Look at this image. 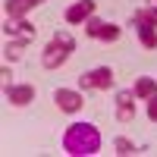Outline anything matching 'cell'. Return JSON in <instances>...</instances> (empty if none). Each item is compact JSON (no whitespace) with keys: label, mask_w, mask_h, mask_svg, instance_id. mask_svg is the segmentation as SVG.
Segmentation results:
<instances>
[{"label":"cell","mask_w":157,"mask_h":157,"mask_svg":"<svg viewBox=\"0 0 157 157\" xmlns=\"http://www.w3.org/2000/svg\"><path fill=\"white\" fill-rule=\"evenodd\" d=\"M63 148H66L72 157H88L101 148V132L91 123H72L63 135Z\"/></svg>","instance_id":"obj_1"},{"label":"cell","mask_w":157,"mask_h":157,"mask_svg":"<svg viewBox=\"0 0 157 157\" xmlns=\"http://www.w3.org/2000/svg\"><path fill=\"white\" fill-rule=\"evenodd\" d=\"M72 50H75V38L69 32H57L54 38H50V44L44 47V57H41L44 69H60Z\"/></svg>","instance_id":"obj_2"},{"label":"cell","mask_w":157,"mask_h":157,"mask_svg":"<svg viewBox=\"0 0 157 157\" xmlns=\"http://www.w3.org/2000/svg\"><path fill=\"white\" fill-rule=\"evenodd\" d=\"M132 25L138 29L141 44H145L148 50H154V47H157V25H154V19H151V13H148V10H138L135 16H132Z\"/></svg>","instance_id":"obj_3"},{"label":"cell","mask_w":157,"mask_h":157,"mask_svg":"<svg viewBox=\"0 0 157 157\" xmlns=\"http://www.w3.org/2000/svg\"><path fill=\"white\" fill-rule=\"evenodd\" d=\"M110 85H113V69H110V66H98V69L78 75V88H82V91H91V88H110Z\"/></svg>","instance_id":"obj_4"},{"label":"cell","mask_w":157,"mask_h":157,"mask_svg":"<svg viewBox=\"0 0 157 157\" xmlns=\"http://www.w3.org/2000/svg\"><path fill=\"white\" fill-rule=\"evenodd\" d=\"M54 101H57V107L63 113H75V110H82V104H85L82 91H72V88H57L54 91Z\"/></svg>","instance_id":"obj_5"},{"label":"cell","mask_w":157,"mask_h":157,"mask_svg":"<svg viewBox=\"0 0 157 157\" xmlns=\"http://www.w3.org/2000/svg\"><path fill=\"white\" fill-rule=\"evenodd\" d=\"M94 0H75V3L66 10V22L69 25H85L91 16H94Z\"/></svg>","instance_id":"obj_6"},{"label":"cell","mask_w":157,"mask_h":157,"mask_svg":"<svg viewBox=\"0 0 157 157\" xmlns=\"http://www.w3.org/2000/svg\"><path fill=\"white\" fill-rule=\"evenodd\" d=\"M116 120L120 123L135 120V91H120L116 94Z\"/></svg>","instance_id":"obj_7"},{"label":"cell","mask_w":157,"mask_h":157,"mask_svg":"<svg viewBox=\"0 0 157 157\" xmlns=\"http://www.w3.org/2000/svg\"><path fill=\"white\" fill-rule=\"evenodd\" d=\"M3 35H16V38L32 41V38H35V25L25 22V19H13V16H6V19H3Z\"/></svg>","instance_id":"obj_8"},{"label":"cell","mask_w":157,"mask_h":157,"mask_svg":"<svg viewBox=\"0 0 157 157\" xmlns=\"http://www.w3.org/2000/svg\"><path fill=\"white\" fill-rule=\"evenodd\" d=\"M3 94H6L10 104L25 107V104H32V101H35V88H32V85H10V88H3Z\"/></svg>","instance_id":"obj_9"},{"label":"cell","mask_w":157,"mask_h":157,"mask_svg":"<svg viewBox=\"0 0 157 157\" xmlns=\"http://www.w3.org/2000/svg\"><path fill=\"white\" fill-rule=\"evenodd\" d=\"M44 0H3V10H6V16H13V19H22L29 10H35V6H41Z\"/></svg>","instance_id":"obj_10"},{"label":"cell","mask_w":157,"mask_h":157,"mask_svg":"<svg viewBox=\"0 0 157 157\" xmlns=\"http://www.w3.org/2000/svg\"><path fill=\"white\" fill-rule=\"evenodd\" d=\"M132 91H135V98L148 101V98H154V94H157V82H154V78H138Z\"/></svg>","instance_id":"obj_11"},{"label":"cell","mask_w":157,"mask_h":157,"mask_svg":"<svg viewBox=\"0 0 157 157\" xmlns=\"http://www.w3.org/2000/svg\"><path fill=\"white\" fill-rule=\"evenodd\" d=\"M104 32H107V22H101V19H94V16L85 22V35H88V38H104Z\"/></svg>","instance_id":"obj_12"},{"label":"cell","mask_w":157,"mask_h":157,"mask_svg":"<svg viewBox=\"0 0 157 157\" xmlns=\"http://www.w3.org/2000/svg\"><path fill=\"white\" fill-rule=\"evenodd\" d=\"M25 44H29L25 38H16V41H10V44H6V50H3L6 60H19V57L25 54Z\"/></svg>","instance_id":"obj_13"},{"label":"cell","mask_w":157,"mask_h":157,"mask_svg":"<svg viewBox=\"0 0 157 157\" xmlns=\"http://www.w3.org/2000/svg\"><path fill=\"white\" fill-rule=\"evenodd\" d=\"M113 151L126 157V154H132V151H135V145H132L129 138H123V135H120V138H113Z\"/></svg>","instance_id":"obj_14"},{"label":"cell","mask_w":157,"mask_h":157,"mask_svg":"<svg viewBox=\"0 0 157 157\" xmlns=\"http://www.w3.org/2000/svg\"><path fill=\"white\" fill-rule=\"evenodd\" d=\"M148 120H151V123H157V94H154V98H148Z\"/></svg>","instance_id":"obj_15"},{"label":"cell","mask_w":157,"mask_h":157,"mask_svg":"<svg viewBox=\"0 0 157 157\" xmlns=\"http://www.w3.org/2000/svg\"><path fill=\"white\" fill-rule=\"evenodd\" d=\"M0 78H3V88H10V85H13V72H10V66L0 69Z\"/></svg>","instance_id":"obj_16"},{"label":"cell","mask_w":157,"mask_h":157,"mask_svg":"<svg viewBox=\"0 0 157 157\" xmlns=\"http://www.w3.org/2000/svg\"><path fill=\"white\" fill-rule=\"evenodd\" d=\"M148 13H151V19H154V25H157V3H154V6H148Z\"/></svg>","instance_id":"obj_17"}]
</instances>
